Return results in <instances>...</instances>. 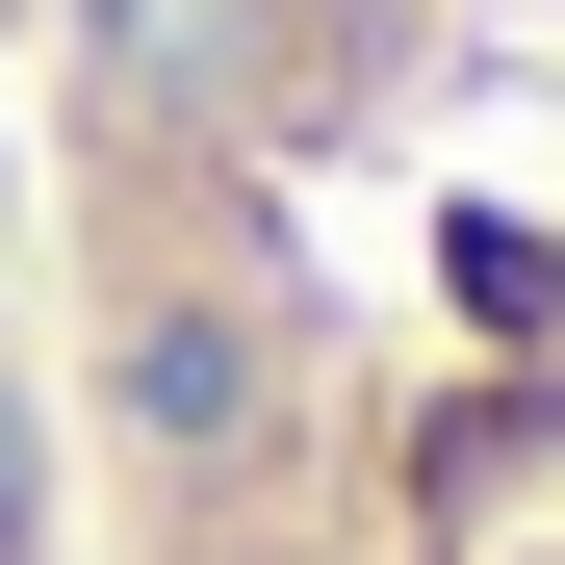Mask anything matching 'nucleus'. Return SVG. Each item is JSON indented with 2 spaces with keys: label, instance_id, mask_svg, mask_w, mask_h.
Masks as SVG:
<instances>
[{
  "label": "nucleus",
  "instance_id": "f257e3e1",
  "mask_svg": "<svg viewBox=\"0 0 565 565\" xmlns=\"http://www.w3.org/2000/svg\"><path fill=\"white\" fill-rule=\"evenodd\" d=\"M52 565H565V0H0Z\"/></svg>",
  "mask_w": 565,
  "mask_h": 565
},
{
  "label": "nucleus",
  "instance_id": "f03ea898",
  "mask_svg": "<svg viewBox=\"0 0 565 565\" xmlns=\"http://www.w3.org/2000/svg\"><path fill=\"white\" fill-rule=\"evenodd\" d=\"M0 565H52V386H26V154H0Z\"/></svg>",
  "mask_w": 565,
  "mask_h": 565
}]
</instances>
